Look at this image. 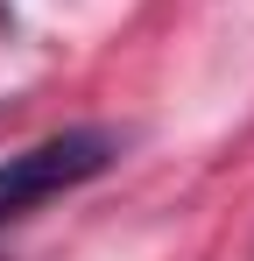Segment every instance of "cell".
I'll return each instance as SVG.
<instances>
[{"instance_id":"1","label":"cell","mask_w":254,"mask_h":261,"mask_svg":"<svg viewBox=\"0 0 254 261\" xmlns=\"http://www.w3.org/2000/svg\"><path fill=\"white\" fill-rule=\"evenodd\" d=\"M113 155H120V134L113 127H64L49 141H36V148H21V155H7L0 163V226H14L29 205L71 191L85 176H99Z\"/></svg>"}]
</instances>
